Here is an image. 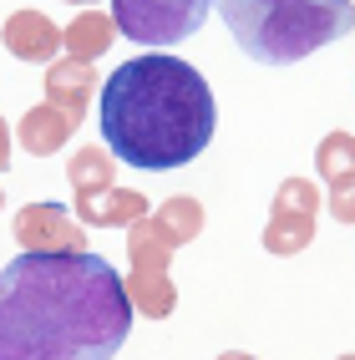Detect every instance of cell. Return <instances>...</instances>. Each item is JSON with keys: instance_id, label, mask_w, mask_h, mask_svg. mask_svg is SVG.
Instances as JSON below:
<instances>
[{"instance_id": "1", "label": "cell", "mask_w": 355, "mask_h": 360, "mask_svg": "<svg viewBox=\"0 0 355 360\" xmlns=\"http://www.w3.org/2000/svg\"><path fill=\"white\" fill-rule=\"evenodd\" d=\"M132 315L122 274L91 249H26L0 269V360L117 355Z\"/></svg>"}, {"instance_id": "2", "label": "cell", "mask_w": 355, "mask_h": 360, "mask_svg": "<svg viewBox=\"0 0 355 360\" xmlns=\"http://www.w3.org/2000/svg\"><path fill=\"white\" fill-rule=\"evenodd\" d=\"M97 122L117 162L142 167V173H168V167L193 162L213 142L219 107L198 66L168 51H148L122 61L102 82Z\"/></svg>"}, {"instance_id": "3", "label": "cell", "mask_w": 355, "mask_h": 360, "mask_svg": "<svg viewBox=\"0 0 355 360\" xmlns=\"http://www.w3.org/2000/svg\"><path fill=\"white\" fill-rule=\"evenodd\" d=\"M239 51L259 66H295L320 46L350 36V0H213Z\"/></svg>"}, {"instance_id": "4", "label": "cell", "mask_w": 355, "mask_h": 360, "mask_svg": "<svg viewBox=\"0 0 355 360\" xmlns=\"http://www.w3.org/2000/svg\"><path fill=\"white\" fill-rule=\"evenodd\" d=\"M127 259H132V269H127V300L137 315H148V320H168L173 309H178V290H173V279H168V259H173V238L162 233V224L153 219V208L142 213L137 224H127Z\"/></svg>"}, {"instance_id": "5", "label": "cell", "mask_w": 355, "mask_h": 360, "mask_svg": "<svg viewBox=\"0 0 355 360\" xmlns=\"http://www.w3.org/2000/svg\"><path fill=\"white\" fill-rule=\"evenodd\" d=\"M213 0H112L117 36L142 46H173L203 31Z\"/></svg>"}, {"instance_id": "6", "label": "cell", "mask_w": 355, "mask_h": 360, "mask_svg": "<svg viewBox=\"0 0 355 360\" xmlns=\"http://www.w3.org/2000/svg\"><path fill=\"white\" fill-rule=\"evenodd\" d=\"M315 219H320V188L310 178H284L274 193V213L264 229V249L269 254H299L315 238Z\"/></svg>"}, {"instance_id": "7", "label": "cell", "mask_w": 355, "mask_h": 360, "mask_svg": "<svg viewBox=\"0 0 355 360\" xmlns=\"http://www.w3.org/2000/svg\"><path fill=\"white\" fill-rule=\"evenodd\" d=\"M15 244L20 249H86V224L61 203H26L15 213Z\"/></svg>"}, {"instance_id": "8", "label": "cell", "mask_w": 355, "mask_h": 360, "mask_svg": "<svg viewBox=\"0 0 355 360\" xmlns=\"http://www.w3.org/2000/svg\"><path fill=\"white\" fill-rule=\"evenodd\" d=\"M0 41H6V51L15 61H56L61 51V26L51 15H41V11H15L6 20V31H0Z\"/></svg>"}, {"instance_id": "9", "label": "cell", "mask_w": 355, "mask_h": 360, "mask_svg": "<svg viewBox=\"0 0 355 360\" xmlns=\"http://www.w3.org/2000/svg\"><path fill=\"white\" fill-rule=\"evenodd\" d=\"M91 91H97L91 61H77V56L51 61V71H46V102H51L56 112H66L71 122H82L86 107H91Z\"/></svg>"}, {"instance_id": "10", "label": "cell", "mask_w": 355, "mask_h": 360, "mask_svg": "<svg viewBox=\"0 0 355 360\" xmlns=\"http://www.w3.org/2000/svg\"><path fill=\"white\" fill-rule=\"evenodd\" d=\"M142 213H148V198H142L137 188H117V183L77 198V219L86 229H122V224H137Z\"/></svg>"}, {"instance_id": "11", "label": "cell", "mask_w": 355, "mask_h": 360, "mask_svg": "<svg viewBox=\"0 0 355 360\" xmlns=\"http://www.w3.org/2000/svg\"><path fill=\"white\" fill-rule=\"evenodd\" d=\"M112 41H117V20H112V11H91V6H82V15L71 20V26H61V46H66V56H77V61H97V56H107Z\"/></svg>"}, {"instance_id": "12", "label": "cell", "mask_w": 355, "mask_h": 360, "mask_svg": "<svg viewBox=\"0 0 355 360\" xmlns=\"http://www.w3.org/2000/svg\"><path fill=\"white\" fill-rule=\"evenodd\" d=\"M71 132H77V122H71L66 112H56L51 102H41V107H31L26 117H20V148H26L31 158H51V153H61Z\"/></svg>"}, {"instance_id": "13", "label": "cell", "mask_w": 355, "mask_h": 360, "mask_svg": "<svg viewBox=\"0 0 355 360\" xmlns=\"http://www.w3.org/2000/svg\"><path fill=\"white\" fill-rule=\"evenodd\" d=\"M66 178H71V193H97V188H107V183H117V162H112V153L107 148H82L77 158L66 162Z\"/></svg>"}, {"instance_id": "14", "label": "cell", "mask_w": 355, "mask_h": 360, "mask_svg": "<svg viewBox=\"0 0 355 360\" xmlns=\"http://www.w3.org/2000/svg\"><path fill=\"white\" fill-rule=\"evenodd\" d=\"M153 219L162 224V233H168L173 244H188V238L203 233V203L188 198V193H178V198H168L162 208H153Z\"/></svg>"}, {"instance_id": "15", "label": "cell", "mask_w": 355, "mask_h": 360, "mask_svg": "<svg viewBox=\"0 0 355 360\" xmlns=\"http://www.w3.org/2000/svg\"><path fill=\"white\" fill-rule=\"evenodd\" d=\"M315 167L325 173V183L355 173V137L350 132H325V142L315 148Z\"/></svg>"}, {"instance_id": "16", "label": "cell", "mask_w": 355, "mask_h": 360, "mask_svg": "<svg viewBox=\"0 0 355 360\" xmlns=\"http://www.w3.org/2000/svg\"><path fill=\"white\" fill-rule=\"evenodd\" d=\"M330 219H335V224H355V173L330 183Z\"/></svg>"}, {"instance_id": "17", "label": "cell", "mask_w": 355, "mask_h": 360, "mask_svg": "<svg viewBox=\"0 0 355 360\" xmlns=\"http://www.w3.org/2000/svg\"><path fill=\"white\" fill-rule=\"evenodd\" d=\"M11 167V127H6V117H0V173Z\"/></svg>"}, {"instance_id": "18", "label": "cell", "mask_w": 355, "mask_h": 360, "mask_svg": "<svg viewBox=\"0 0 355 360\" xmlns=\"http://www.w3.org/2000/svg\"><path fill=\"white\" fill-rule=\"evenodd\" d=\"M66 6H91V0H66Z\"/></svg>"}, {"instance_id": "19", "label": "cell", "mask_w": 355, "mask_h": 360, "mask_svg": "<svg viewBox=\"0 0 355 360\" xmlns=\"http://www.w3.org/2000/svg\"><path fill=\"white\" fill-rule=\"evenodd\" d=\"M0 203H6V193H0Z\"/></svg>"}]
</instances>
